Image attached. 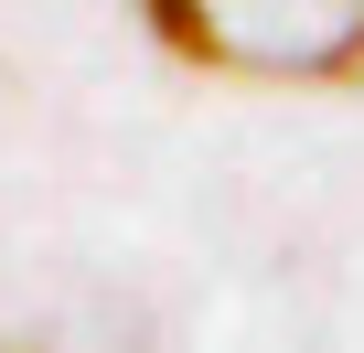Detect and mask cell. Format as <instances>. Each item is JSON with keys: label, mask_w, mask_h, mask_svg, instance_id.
<instances>
[{"label": "cell", "mask_w": 364, "mask_h": 353, "mask_svg": "<svg viewBox=\"0 0 364 353\" xmlns=\"http://www.w3.org/2000/svg\"><path fill=\"white\" fill-rule=\"evenodd\" d=\"M171 65L236 86H364V0H139Z\"/></svg>", "instance_id": "cell-1"}]
</instances>
